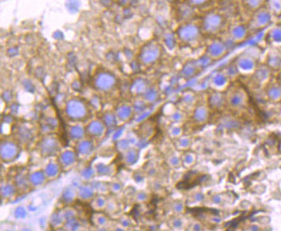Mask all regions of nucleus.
<instances>
[{
	"instance_id": "obj_1",
	"label": "nucleus",
	"mask_w": 281,
	"mask_h": 231,
	"mask_svg": "<svg viewBox=\"0 0 281 231\" xmlns=\"http://www.w3.org/2000/svg\"><path fill=\"white\" fill-rule=\"evenodd\" d=\"M67 231H78L80 229V223H78L75 219L70 220L66 224Z\"/></svg>"
},
{
	"instance_id": "obj_2",
	"label": "nucleus",
	"mask_w": 281,
	"mask_h": 231,
	"mask_svg": "<svg viewBox=\"0 0 281 231\" xmlns=\"http://www.w3.org/2000/svg\"><path fill=\"white\" fill-rule=\"evenodd\" d=\"M20 231H33L31 228H29V227H24V228H22Z\"/></svg>"
},
{
	"instance_id": "obj_3",
	"label": "nucleus",
	"mask_w": 281,
	"mask_h": 231,
	"mask_svg": "<svg viewBox=\"0 0 281 231\" xmlns=\"http://www.w3.org/2000/svg\"><path fill=\"white\" fill-rule=\"evenodd\" d=\"M4 231H14V230H12V229H7V230H4Z\"/></svg>"
}]
</instances>
